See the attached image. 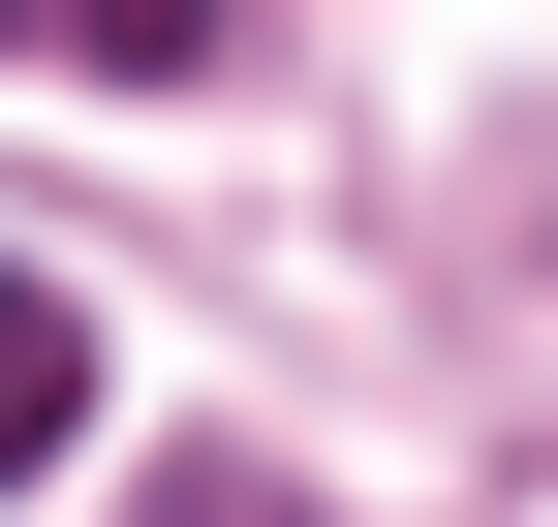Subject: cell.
Masks as SVG:
<instances>
[{
  "instance_id": "7a4b0ae2",
  "label": "cell",
  "mask_w": 558,
  "mask_h": 527,
  "mask_svg": "<svg viewBox=\"0 0 558 527\" xmlns=\"http://www.w3.org/2000/svg\"><path fill=\"white\" fill-rule=\"evenodd\" d=\"M62 434H94V342H62V280H0V497H32Z\"/></svg>"
},
{
  "instance_id": "6da1fadb",
  "label": "cell",
  "mask_w": 558,
  "mask_h": 527,
  "mask_svg": "<svg viewBox=\"0 0 558 527\" xmlns=\"http://www.w3.org/2000/svg\"><path fill=\"white\" fill-rule=\"evenodd\" d=\"M0 62H124V94H186V62H218V0H0Z\"/></svg>"
},
{
  "instance_id": "3957f363",
  "label": "cell",
  "mask_w": 558,
  "mask_h": 527,
  "mask_svg": "<svg viewBox=\"0 0 558 527\" xmlns=\"http://www.w3.org/2000/svg\"><path fill=\"white\" fill-rule=\"evenodd\" d=\"M156 527H279V466H156Z\"/></svg>"
}]
</instances>
